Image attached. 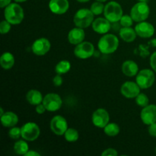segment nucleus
<instances>
[{
  "label": "nucleus",
  "mask_w": 156,
  "mask_h": 156,
  "mask_svg": "<svg viewBox=\"0 0 156 156\" xmlns=\"http://www.w3.org/2000/svg\"><path fill=\"white\" fill-rule=\"evenodd\" d=\"M5 19L12 25H17L22 22L24 18V12L22 7L18 2L11 3L5 8Z\"/></svg>",
  "instance_id": "obj_1"
},
{
  "label": "nucleus",
  "mask_w": 156,
  "mask_h": 156,
  "mask_svg": "<svg viewBox=\"0 0 156 156\" xmlns=\"http://www.w3.org/2000/svg\"><path fill=\"white\" fill-rule=\"evenodd\" d=\"M119 44V39L116 35L105 34L98 41V48L104 54H111L117 50Z\"/></svg>",
  "instance_id": "obj_2"
},
{
  "label": "nucleus",
  "mask_w": 156,
  "mask_h": 156,
  "mask_svg": "<svg viewBox=\"0 0 156 156\" xmlns=\"http://www.w3.org/2000/svg\"><path fill=\"white\" fill-rule=\"evenodd\" d=\"M94 15L91 9H81L76 12L73 18V21L76 27L81 28H87L94 21Z\"/></svg>",
  "instance_id": "obj_3"
},
{
  "label": "nucleus",
  "mask_w": 156,
  "mask_h": 156,
  "mask_svg": "<svg viewBox=\"0 0 156 156\" xmlns=\"http://www.w3.org/2000/svg\"><path fill=\"white\" fill-rule=\"evenodd\" d=\"M104 15L111 22H118L123 15V9L118 2L111 1L105 5Z\"/></svg>",
  "instance_id": "obj_4"
},
{
  "label": "nucleus",
  "mask_w": 156,
  "mask_h": 156,
  "mask_svg": "<svg viewBox=\"0 0 156 156\" xmlns=\"http://www.w3.org/2000/svg\"><path fill=\"white\" fill-rule=\"evenodd\" d=\"M150 14V9L147 2H139L134 5L130 11V15L134 21L141 22L144 21L149 18Z\"/></svg>",
  "instance_id": "obj_5"
},
{
  "label": "nucleus",
  "mask_w": 156,
  "mask_h": 156,
  "mask_svg": "<svg viewBox=\"0 0 156 156\" xmlns=\"http://www.w3.org/2000/svg\"><path fill=\"white\" fill-rule=\"evenodd\" d=\"M155 80V73L149 69H143L139 71L136 77V82L138 84L141 89H147L152 87Z\"/></svg>",
  "instance_id": "obj_6"
},
{
  "label": "nucleus",
  "mask_w": 156,
  "mask_h": 156,
  "mask_svg": "<svg viewBox=\"0 0 156 156\" xmlns=\"http://www.w3.org/2000/svg\"><path fill=\"white\" fill-rule=\"evenodd\" d=\"M21 138L26 141H34L41 134L39 126L34 122H27L21 126Z\"/></svg>",
  "instance_id": "obj_7"
},
{
  "label": "nucleus",
  "mask_w": 156,
  "mask_h": 156,
  "mask_svg": "<svg viewBox=\"0 0 156 156\" xmlns=\"http://www.w3.org/2000/svg\"><path fill=\"white\" fill-rule=\"evenodd\" d=\"M43 104L47 111L55 112L61 108L62 100L60 96L56 93H49L44 97Z\"/></svg>",
  "instance_id": "obj_8"
},
{
  "label": "nucleus",
  "mask_w": 156,
  "mask_h": 156,
  "mask_svg": "<svg viewBox=\"0 0 156 156\" xmlns=\"http://www.w3.org/2000/svg\"><path fill=\"white\" fill-rule=\"evenodd\" d=\"M94 53V47L91 42L83 41L77 44L74 49V54L77 58L86 59L91 57Z\"/></svg>",
  "instance_id": "obj_9"
},
{
  "label": "nucleus",
  "mask_w": 156,
  "mask_h": 156,
  "mask_svg": "<svg viewBox=\"0 0 156 156\" xmlns=\"http://www.w3.org/2000/svg\"><path fill=\"white\" fill-rule=\"evenodd\" d=\"M91 121L96 127L104 129L110 122L109 113L104 108H98L93 113Z\"/></svg>",
  "instance_id": "obj_10"
},
{
  "label": "nucleus",
  "mask_w": 156,
  "mask_h": 156,
  "mask_svg": "<svg viewBox=\"0 0 156 156\" xmlns=\"http://www.w3.org/2000/svg\"><path fill=\"white\" fill-rule=\"evenodd\" d=\"M50 129L52 132L57 136H62L68 129V123L65 117L61 115H56L50 121Z\"/></svg>",
  "instance_id": "obj_11"
},
{
  "label": "nucleus",
  "mask_w": 156,
  "mask_h": 156,
  "mask_svg": "<svg viewBox=\"0 0 156 156\" xmlns=\"http://www.w3.org/2000/svg\"><path fill=\"white\" fill-rule=\"evenodd\" d=\"M51 44L47 38L41 37L35 40L31 46L32 52L37 56H44L50 50Z\"/></svg>",
  "instance_id": "obj_12"
},
{
  "label": "nucleus",
  "mask_w": 156,
  "mask_h": 156,
  "mask_svg": "<svg viewBox=\"0 0 156 156\" xmlns=\"http://www.w3.org/2000/svg\"><path fill=\"white\" fill-rule=\"evenodd\" d=\"M140 88L136 82L132 81L125 82L120 88V93L126 98H136L140 93Z\"/></svg>",
  "instance_id": "obj_13"
},
{
  "label": "nucleus",
  "mask_w": 156,
  "mask_h": 156,
  "mask_svg": "<svg viewBox=\"0 0 156 156\" xmlns=\"http://www.w3.org/2000/svg\"><path fill=\"white\" fill-rule=\"evenodd\" d=\"M140 118L143 123L147 126L156 123V105H149L143 108L140 113Z\"/></svg>",
  "instance_id": "obj_14"
},
{
  "label": "nucleus",
  "mask_w": 156,
  "mask_h": 156,
  "mask_svg": "<svg viewBox=\"0 0 156 156\" xmlns=\"http://www.w3.org/2000/svg\"><path fill=\"white\" fill-rule=\"evenodd\" d=\"M135 30L137 36L143 38H149L155 34V27L151 23L147 21H141L135 26Z\"/></svg>",
  "instance_id": "obj_15"
},
{
  "label": "nucleus",
  "mask_w": 156,
  "mask_h": 156,
  "mask_svg": "<svg viewBox=\"0 0 156 156\" xmlns=\"http://www.w3.org/2000/svg\"><path fill=\"white\" fill-rule=\"evenodd\" d=\"M69 8L68 0H50L49 2V9L56 15L65 14Z\"/></svg>",
  "instance_id": "obj_16"
},
{
  "label": "nucleus",
  "mask_w": 156,
  "mask_h": 156,
  "mask_svg": "<svg viewBox=\"0 0 156 156\" xmlns=\"http://www.w3.org/2000/svg\"><path fill=\"white\" fill-rule=\"evenodd\" d=\"M92 28L94 31L100 34H108L111 29V21L106 18H98L92 23Z\"/></svg>",
  "instance_id": "obj_17"
},
{
  "label": "nucleus",
  "mask_w": 156,
  "mask_h": 156,
  "mask_svg": "<svg viewBox=\"0 0 156 156\" xmlns=\"http://www.w3.org/2000/svg\"><path fill=\"white\" fill-rule=\"evenodd\" d=\"M85 37V33L84 28L76 27L73 28L68 34V40L69 43L73 45H77L80 43L83 42Z\"/></svg>",
  "instance_id": "obj_18"
},
{
  "label": "nucleus",
  "mask_w": 156,
  "mask_h": 156,
  "mask_svg": "<svg viewBox=\"0 0 156 156\" xmlns=\"http://www.w3.org/2000/svg\"><path fill=\"white\" fill-rule=\"evenodd\" d=\"M18 117L16 114L12 111L5 112L1 116V123L5 127H13L18 123Z\"/></svg>",
  "instance_id": "obj_19"
},
{
  "label": "nucleus",
  "mask_w": 156,
  "mask_h": 156,
  "mask_svg": "<svg viewBox=\"0 0 156 156\" xmlns=\"http://www.w3.org/2000/svg\"><path fill=\"white\" fill-rule=\"evenodd\" d=\"M122 72L125 76L133 77L138 74L139 66L136 62L133 60H126L121 66Z\"/></svg>",
  "instance_id": "obj_20"
},
{
  "label": "nucleus",
  "mask_w": 156,
  "mask_h": 156,
  "mask_svg": "<svg viewBox=\"0 0 156 156\" xmlns=\"http://www.w3.org/2000/svg\"><path fill=\"white\" fill-rule=\"evenodd\" d=\"M119 35L123 41L126 43H131L135 41L137 34L135 29L132 28L131 27H123L120 29Z\"/></svg>",
  "instance_id": "obj_21"
},
{
  "label": "nucleus",
  "mask_w": 156,
  "mask_h": 156,
  "mask_svg": "<svg viewBox=\"0 0 156 156\" xmlns=\"http://www.w3.org/2000/svg\"><path fill=\"white\" fill-rule=\"evenodd\" d=\"M26 99L30 105L37 106V105L43 103L44 98L41 91L36 89H31L26 94Z\"/></svg>",
  "instance_id": "obj_22"
},
{
  "label": "nucleus",
  "mask_w": 156,
  "mask_h": 156,
  "mask_svg": "<svg viewBox=\"0 0 156 156\" xmlns=\"http://www.w3.org/2000/svg\"><path fill=\"white\" fill-rule=\"evenodd\" d=\"M0 65L4 69H12L15 65V57L10 52H5L0 57Z\"/></svg>",
  "instance_id": "obj_23"
},
{
  "label": "nucleus",
  "mask_w": 156,
  "mask_h": 156,
  "mask_svg": "<svg viewBox=\"0 0 156 156\" xmlns=\"http://www.w3.org/2000/svg\"><path fill=\"white\" fill-rule=\"evenodd\" d=\"M14 151L17 155H25L29 151V146L26 140H18L14 145Z\"/></svg>",
  "instance_id": "obj_24"
},
{
  "label": "nucleus",
  "mask_w": 156,
  "mask_h": 156,
  "mask_svg": "<svg viewBox=\"0 0 156 156\" xmlns=\"http://www.w3.org/2000/svg\"><path fill=\"white\" fill-rule=\"evenodd\" d=\"M71 69V63L68 60H61L58 62L55 67V71L57 74L63 75L69 73Z\"/></svg>",
  "instance_id": "obj_25"
},
{
  "label": "nucleus",
  "mask_w": 156,
  "mask_h": 156,
  "mask_svg": "<svg viewBox=\"0 0 156 156\" xmlns=\"http://www.w3.org/2000/svg\"><path fill=\"white\" fill-rule=\"evenodd\" d=\"M120 126L115 123H109L105 128H104V132L108 136L114 137L116 136L120 133Z\"/></svg>",
  "instance_id": "obj_26"
},
{
  "label": "nucleus",
  "mask_w": 156,
  "mask_h": 156,
  "mask_svg": "<svg viewBox=\"0 0 156 156\" xmlns=\"http://www.w3.org/2000/svg\"><path fill=\"white\" fill-rule=\"evenodd\" d=\"M64 138L67 142L74 143L79 140V133L77 129H74V128H68L64 133Z\"/></svg>",
  "instance_id": "obj_27"
},
{
  "label": "nucleus",
  "mask_w": 156,
  "mask_h": 156,
  "mask_svg": "<svg viewBox=\"0 0 156 156\" xmlns=\"http://www.w3.org/2000/svg\"><path fill=\"white\" fill-rule=\"evenodd\" d=\"M105 6L104 5L103 2L96 1L95 2H94L91 5L90 9H91V11L94 15H100L105 11Z\"/></svg>",
  "instance_id": "obj_28"
},
{
  "label": "nucleus",
  "mask_w": 156,
  "mask_h": 156,
  "mask_svg": "<svg viewBox=\"0 0 156 156\" xmlns=\"http://www.w3.org/2000/svg\"><path fill=\"white\" fill-rule=\"evenodd\" d=\"M136 103L138 106L141 107V108H145L147 105H149V99L148 96L144 93H140L136 98Z\"/></svg>",
  "instance_id": "obj_29"
},
{
  "label": "nucleus",
  "mask_w": 156,
  "mask_h": 156,
  "mask_svg": "<svg viewBox=\"0 0 156 156\" xmlns=\"http://www.w3.org/2000/svg\"><path fill=\"white\" fill-rule=\"evenodd\" d=\"M9 136L12 140H18L21 137V128L13 126L11 127L10 130L9 131Z\"/></svg>",
  "instance_id": "obj_30"
},
{
  "label": "nucleus",
  "mask_w": 156,
  "mask_h": 156,
  "mask_svg": "<svg viewBox=\"0 0 156 156\" xmlns=\"http://www.w3.org/2000/svg\"><path fill=\"white\" fill-rule=\"evenodd\" d=\"M133 19L132 18L131 15H124L121 17L120 20V25L122 27H131L133 24Z\"/></svg>",
  "instance_id": "obj_31"
},
{
  "label": "nucleus",
  "mask_w": 156,
  "mask_h": 156,
  "mask_svg": "<svg viewBox=\"0 0 156 156\" xmlns=\"http://www.w3.org/2000/svg\"><path fill=\"white\" fill-rule=\"evenodd\" d=\"M11 27H12V24L7 21V20H3L2 22L0 23V33L2 34H8L11 30Z\"/></svg>",
  "instance_id": "obj_32"
},
{
  "label": "nucleus",
  "mask_w": 156,
  "mask_h": 156,
  "mask_svg": "<svg viewBox=\"0 0 156 156\" xmlns=\"http://www.w3.org/2000/svg\"><path fill=\"white\" fill-rule=\"evenodd\" d=\"M102 156H117L118 155V152L115 149L113 148H108V149H105L101 153Z\"/></svg>",
  "instance_id": "obj_33"
},
{
  "label": "nucleus",
  "mask_w": 156,
  "mask_h": 156,
  "mask_svg": "<svg viewBox=\"0 0 156 156\" xmlns=\"http://www.w3.org/2000/svg\"><path fill=\"white\" fill-rule=\"evenodd\" d=\"M62 82H63V80H62V76H61V75H59V74L56 75V76L53 79V85L56 87L61 86L62 84Z\"/></svg>",
  "instance_id": "obj_34"
},
{
  "label": "nucleus",
  "mask_w": 156,
  "mask_h": 156,
  "mask_svg": "<svg viewBox=\"0 0 156 156\" xmlns=\"http://www.w3.org/2000/svg\"><path fill=\"white\" fill-rule=\"evenodd\" d=\"M150 66L152 70L156 73V51L154 52L150 56Z\"/></svg>",
  "instance_id": "obj_35"
},
{
  "label": "nucleus",
  "mask_w": 156,
  "mask_h": 156,
  "mask_svg": "<svg viewBox=\"0 0 156 156\" xmlns=\"http://www.w3.org/2000/svg\"><path fill=\"white\" fill-rule=\"evenodd\" d=\"M148 131H149V133L151 136L156 137V123L149 125Z\"/></svg>",
  "instance_id": "obj_36"
},
{
  "label": "nucleus",
  "mask_w": 156,
  "mask_h": 156,
  "mask_svg": "<svg viewBox=\"0 0 156 156\" xmlns=\"http://www.w3.org/2000/svg\"><path fill=\"white\" fill-rule=\"evenodd\" d=\"M35 111H36V112L38 114H44V112H45L46 111H47V109H46L45 106L44 105V104L41 103L40 104V105H37L36 106V108H35Z\"/></svg>",
  "instance_id": "obj_37"
},
{
  "label": "nucleus",
  "mask_w": 156,
  "mask_h": 156,
  "mask_svg": "<svg viewBox=\"0 0 156 156\" xmlns=\"http://www.w3.org/2000/svg\"><path fill=\"white\" fill-rule=\"evenodd\" d=\"M12 0H0V7L1 8H5L6 6L11 4Z\"/></svg>",
  "instance_id": "obj_38"
},
{
  "label": "nucleus",
  "mask_w": 156,
  "mask_h": 156,
  "mask_svg": "<svg viewBox=\"0 0 156 156\" xmlns=\"http://www.w3.org/2000/svg\"><path fill=\"white\" fill-rule=\"evenodd\" d=\"M25 156H41V154L34 150H29L25 154Z\"/></svg>",
  "instance_id": "obj_39"
},
{
  "label": "nucleus",
  "mask_w": 156,
  "mask_h": 156,
  "mask_svg": "<svg viewBox=\"0 0 156 156\" xmlns=\"http://www.w3.org/2000/svg\"><path fill=\"white\" fill-rule=\"evenodd\" d=\"M77 2H87L90 1V0H76Z\"/></svg>",
  "instance_id": "obj_40"
},
{
  "label": "nucleus",
  "mask_w": 156,
  "mask_h": 156,
  "mask_svg": "<svg viewBox=\"0 0 156 156\" xmlns=\"http://www.w3.org/2000/svg\"><path fill=\"white\" fill-rule=\"evenodd\" d=\"M15 1L16 2L19 3V2H24L27 1V0H15Z\"/></svg>",
  "instance_id": "obj_41"
},
{
  "label": "nucleus",
  "mask_w": 156,
  "mask_h": 156,
  "mask_svg": "<svg viewBox=\"0 0 156 156\" xmlns=\"http://www.w3.org/2000/svg\"><path fill=\"white\" fill-rule=\"evenodd\" d=\"M152 45L154 46V47H156V39H154V40H152Z\"/></svg>",
  "instance_id": "obj_42"
},
{
  "label": "nucleus",
  "mask_w": 156,
  "mask_h": 156,
  "mask_svg": "<svg viewBox=\"0 0 156 156\" xmlns=\"http://www.w3.org/2000/svg\"><path fill=\"white\" fill-rule=\"evenodd\" d=\"M4 111H3V108H0V116L2 115L3 114H4Z\"/></svg>",
  "instance_id": "obj_43"
},
{
  "label": "nucleus",
  "mask_w": 156,
  "mask_h": 156,
  "mask_svg": "<svg viewBox=\"0 0 156 156\" xmlns=\"http://www.w3.org/2000/svg\"><path fill=\"white\" fill-rule=\"evenodd\" d=\"M139 2H147L149 0H138Z\"/></svg>",
  "instance_id": "obj_44"
},
{
  "label": "nucleus",
  "mask_w": 156,
  "mask_h": 156,
  "mask_svg": "<svg viewBox=\"0 0 156 156\" xmlns=\"http://www.w3.org/2000/svg\"><path fill=\"white\" fill-rule=\"evenodd\" d=\"M96 1H98V2H105L108 1V0H96Z\"/></svg>",
  "instance_id": "obj_45"
},
{
  "label": "nucleus",
  "mask_w": 156,
  "mask_h": 156,
  "mask_svg": "<svg viewBox=\"0 0 156 156\" xmlns=\"http://www.w3.org/2000/svg\"><path fill=\"white\" fill-rule=\"evenodd\" d=\"M155 153H156V147H155Z\"/></svg>",
  "instance_id": "obj_46"
}]
</instances>
